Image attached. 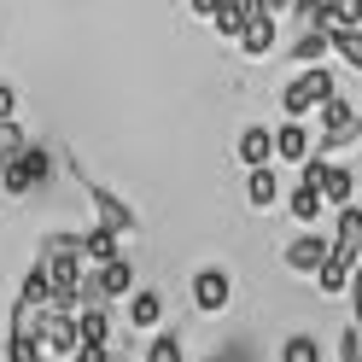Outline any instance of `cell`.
I'll return each instance as SVG.
<instances>
[{
	"mask_svg": "<svg viewBox=\"0 0 362 362\" xmlns=\"http://www.w3.org/2000/svg\"><path fill=\"white\" fill-rule=\"evenodd\" d=\"M351 275H356V263H345V257H327L322 269H315V286H322L327 298H339V292H351Z\"/></svg>",
	"mask_w": 362,
	"mask_h": 362,
	"instance_id": "e0dca14e",
	"label": "cell"
},
{
	"mask_svg": "<svg viewBox=\"0 0 362 362\" xmlns=\"http://www.w3.org/2000/svg\"><path fill=\"white\" fill-rule=\"evenodd\" d=\"M333 257H345V263H362V211L345 205L333 222Z\"/></svg>",
	"mask_w": 362,
	"mask_h": 362,
	"instance_id": "ba28073f",
	"label": "cell"
},
{
	"mask_svg": "<svg viewBox=\"0 0 362 362\" xmlns=\"http://www.w3.org/2000/svg\"><path fill=\"white\" fill-rule=\"evenodd\" d=\"M129 327H141V333H158V327H164V292L134 286V292H129Z\"/></svg>",
	"mask_w": 362,
	"mask_h": 362,
	"instance_id": "9c48e42d",
	"label": "cell"
},
{
	"mask_svg": "<svg viewBox=\"0 0 362 362\" xmlns=\"http://www.w3.org/2000/svg\"><path fill=\"white\" fill-rule=\"evenodd\" d=\"M315 123H322V134H315V152H339V146H351V141H362V117H356V105L351 100H327L322 111H315Z\"/></svg>",
	"mask_w": 362,
	"mask_h": 362,
	"instance_id": "7a4b0ae2",
	"label": "cell"
},
{
	"mask_svg": "<svg viewBox=\"0 0 362 362\" xmlns=\"http://www.w3.org/2000/svg\"><path fill=\"white\" fill-rule=\"evenodd\" d=\"M12 117H18V88L0 82V123H12Z\"/></svg>",
	"mask_w": 362,
	"mask_h": 362,
	"instance_id": "484cf974",
	"label": "cell"
},
{
	"mask_svg": "<svg viewBox=\"0 0 362 362\" xmlns=\"http://www.w3.org/2000/svg\"><path fill=\"white\" fill-rule=\"evenodd\" d=\"M41 351L47 356H76L82 351V333H76V310H47V322H41Z\"/></svg>",
	"mask_w": 362,
	"mask_h": 362,
	"instance_id": "52a82bcc",
	"label": "cell"
},
{
	"mask_svg": "<svg viewBox=\"0 0 362 362\" xmlns=\"http://www.w3.org/2000/svg\"><path fill=\"white\" fill-rule=\"evenodd\" d=\"M47 175H53V158L41 152V146H30L12 170H0V181H6V193H12V199H30V187H41Z\"/></svg>",
	"mask_w": 362,
	"mask_h": 362,
	"instance_id": "8992f818",
	"label": "cell"
},
{
	"mask_svg": "<svg viewBox=\"0 0 362 362\" xmlns=\"http://www.w3.org/2000/svg\"><path fill=\"white\" fill-rule=\"evenodd\" d=\"M333 94H339V88H333V76L322 71V64H304V71L281 88V111H286L292 123H304V117H315Z\"/></svg>",
	"mask_w": 362,
	"mask_h": 362,
	"instance_id": "6da1fadb",
	"label": "cell"
},
{
	"mask_svg": "<svg viewBox=\"0 0 362 362\" xmlns=\"http://www.w3.org/2000/svg\"><path fill=\"white\" fill-rule=\"evenodd\" d=\"M333 53V35L327 30H304L298 41H292V59H298V64H322Z\"/></svg>",
	"mask_w": 362,
	"mask_h": 362,
	"instance_id": "d6986e66",
	"label": "cell"
},
{
	"mask_svg": "<svg viewBox=\"0 0 362 362\" xmlns=\"http://www.w3.org/2000/svg\"><path fill=\"white\" fill-rule=\"evenodd\" d=\"M0 193H6V181H0Z\"/></svg>",
	"mask_w": 362,
	"mask_h": 362,
	"instance_id": "4dcf8cb0",
	"label": "cell"
},
{
	"mask_svg": "<svg viewBox=\"0 0 362 362\" xmlns=\"http://www.w3.org/2000/svg\"><path fill=\"white\" fill-rule=\"evenodd\" d=\"M322 187H310V181H298V187H292V199H286V216L298 222V228H315V216H322Z\"/></svg>",
	"mask_w": 362,
	"mask_h": 362,
	"instance_id": "9a60e30c",
	"label": "cell"
},
{
	"mask_svg": "<svg viewBox=\"0 0 362 362\" xmlns=\"http://www.w3.org/2000/svg\"><path fill=\"white\" fill-rule=\"evenodd\" d=\"M234 304V275L228 269H199L193 275V310L199 315H222Z\"/></svg>",
	"mask_w": 362,
	"mask_h": 362,
	"instance_id": "277c9868",
	"label": "cell"
},
{
	"mask_svg": "<svg viewBox=\"0 0 362 362\" xmlns=\"http://www.w3.org/2000/svg\"><path fill=\"white\" fill-rule=\"evenodd\" d=\"M275 199H281V181H275V170H269V164L245 175V205H252V211H269Z\"/></svg>",
	"mask_w": 362,
	"mask_h": 362,
	"instance_id": "2e32d148",
	"label": "cell"
},
{
	"mask_svg": "<svg viewBox=\"0 0 362 362\" xmlns=\"http://www.w3.org/2000/svg\"><path fill=\"white\" fill-rule=\"evenodd\" d=\"M263 12H292V0H263Z\"/></svg>",
	"mask_w": 362,
	"mask_h": 362,
	"instance_id": "f1b7e54d",
	"label": "cell"
},
{
	"mask_svg": "<svg viewBox=\"0 0 362 362\" xmlns=\"http://www.w3.org/2000/svg\"><path fill=\"white\" fill-rule=\"evenodd\" d=\"M322 199H327L333 211L356 205V170H351V164H327V175H322Z\"/></svg>",
	"mask_w": 362,
	"mask_h": 362,
	"instance_id": "4fadbf2b",
	"label": "cell"
},
{
	"mask_svg": "<svg viewBox=\"0 0 362 362\" xmlns=\"http://www.w3.org/2000/svg\"><path fill=\"white\" fill-rule=\"evenodd\" d=\"M240 164L245 170H263L269 158H275V129H263V123H252V129H240Z\"/></svg>",
	"mask_w": 362,
	"mask_h": 362,
	"instance_id": "30bf717a",
	"label": "cell"
},
{
	"mask_svg": "<svg viewBox=\"0 0 362 362\" xmlns=\"http://www.w3.org/2000/svg\"><path fill=\"white\" fill-rule=\"evenodd\" d=\"M333 6H339V0H292V12H298L304 30H322L327 18H333Z\"/></svg>",
	"mask_w": 362,
	"mask_h": 362,
	"instance_id": "603a6c76",
	"label": "cell"
},
{
	"mask_svg": "<svg viewBox=\"0 0 362 362\" xmlns=\"http://www.w3.org/2000/svg\"><path fill=\"white\" fill-rule=\"evenodd\" d=\"M100 286H105V298H129V292H134V263H129V257L105 263V269H100Z\"/></svg>",
	"mask_w": 362,
	"mask_h": 362,
	"instance_id": "ffe728a7",
	"label": "cell"
},
{
	"mask_svg": "<svg viewBox=\"0 0 362 362\" xmlns=\"http://www.w3.org/2000/svg\"><path fill=\"white\" fill-rule=\"evenodd\" d=\"M351 322L362 327V263H356V275H351Z\"/></svg>",
	"mask_w": 362,
	"mask_h": 362,
	"instance_id": "83f0119b",
	"label": "cell"
},
{
	"mask_svg": "<svg viewBox=\"0 0 362 362\" xmlns=\"http://www.w3.org/2000/svg\"><path fill=\"white\" fill-rule=\"evenodd\" d=\"M82 257L94 263V269H105V263H117V257H123V234H111V228H100V222H94V228L82 234Z\"/></svg>",
	"mask_w": 362,
	"mask_h": 362,
	"instance_id": "5bb4252c",
	"label": "cell"
},
{
	"mask_svg": "<svg viewBox=\"0 0 362 362\" xmlns=\"http://www.w3.org/2000/svg\"><path fill=\"white\" fill-rule=\"evenodd\" d=\"M76 333H82V345H111V315L105 310H76Z\"/></svg>",
	"mask_w": 362,
	"mask_h": 362,
	"instance_id": "44dd1931",
	"label": "cell"
},
{
	"mask_svg": "<svg viewBox=\"0 0 362 362\" xmlns=\"http://www.w3.org/2000/svg\"><path fill=\"white\" fill-rule=\"evenodd\" d=\"M211 362H216V356H211Z\"/></svg>",
	"mask_w": 362,
	"mask_h": 362,
	"instance_id": "1f68e13d",
	"label": "cell"
},
{
	"mask_svg": "<svg viewBox=\"0 0 362 362\" xmlns=\"http://www.w3.org/2000/svg\"><path fill=\"white\" fill-rule=\"evenodd\" d=\"M327 257H333V240H322L315 228H304V234H298V240H292L286 252H281L286 275H310V281H315V269H322Z\"/></svg>",
	"mask_w": 362,
	"mask_h": 362,
	"instance_id": "5b68a950",
	"label": "cell"
},
{
	"mask_svg": "<svg viewBox=\"0 0 362 362\" xmlns=\"http://www.w3.org/2000/svg\"><path fill=\"white\" fill-rule=\"evenodd\" d=\"M82 187H88V205H94V216H100V228H111V234H134V228H141V216H134L129 205H123V199L117 193H111V187H100V181H82Z\"/></svg>",
	"mask_w": 362,
	"mask_h": 362,
	"instance_id": "3957f363",
	"label": "cell"
},
{
	"mask_svg": "<svg viewBox=\"0 0 362 362\" xmlns=\"http://www.w3.org/2000/svg\"><path fill=\"white\" fill-rule=\"evenodd\" d=\"M281 362H322V345H315V333H292L281 345Z\"/></svg>",
	"mask_w": 362,
	"mask_h": 362,
	"instance_id": "7402d4cb",
	"label": "cell"
},
{
	"mask_svg": "<svg viewBox=\"0 0 362 362\" xmlns=\"http://www.w3.org/2000/svg\"><path fill=\"white\" fill-rule=\"evenodd\" d=\"M105 362H123V356H117V351H111V356H105Z\"/></svg>",
	"mask_w": 362,
	"mask_h": 362,
	"instance_id": "f546056e",
	"label": "cell"
},
{
	"mask_svg": "<svg viewBox=\"0 0 362 362\" xmlns=\"http://www.w3.org/2000/svg\"><path fill=\"white\" fill-rule=\"evenodd\" d=\"M333 53L362 76V30H333Z\"/></svg>",
	"mask_w": 362,
	"mask_h": 362,
	"instance_id": "cb8c5ba5",
	"label": "cell"
},
{
	"mask_svg": "<svg viewBox=\"0 0 362 362\" xmlns=\"http://www.w3.org/2000/svg\"><path fill=\"white\" fill-rule=\"evenodd\" d=\"M275 158H286V164H304V158H315V141H310V129L286 117V123L275 129Z\"/></svg>",
	"mask_w": 362,
	"mask_h": 362,
	"instance_id": "8fae6325",
	"label": "cell"
},
{
	"mask_svg": "<svg viewBox=\"0 0 362 362\" xmlns=\"http://www.w3.org/2000/svg\"><path fill=\"white\" fill-rule=\"evenodd\" d=\"M6 362H47L41 345H6Z\"/></svg>",
	"mask_w": 362,
	"mask_h": 362,
	"instance_id": "4316f807",
	"label": "cell"
},
{
	"mask_svg": "<svg viewBox=\"0 0 362 362\" xmlns=\"http://www.w3.org/2000/svg\"><path fill=\"white\" fill-rule=\"evenodd\" d=\"M146 362H187V351H181V339H175V333H152Z\"/></svg>",
	"mask_w": 362,
	"mask_h": 362,
	"instance_id": "d4e9b609",
	"label": "cell"
},
{
	"mask_svg": "<svg viewBox=\"0 0 362 362\" xmlns=\"http://www.w3.org/2000/svg\"><path fill=\"white\" fill-rule=\"evenodd\" d=\"M24 152H30V129L18 123V117H12V123H0V170H12Z\"/></svg>",
	"mask_w": 362,
	"mask_h": 362,
	"instance_id": "ac0fdd59",
	"label": "cell"
},
{
	"mask_svg": "<svg viewBox=\"0 0 362 362\" xmlns=\"http://www.w3.org/2000/svg\"><path fill=\"white\" fill-rule=\"evenodd\" d=\"M240 53L245 59H269V53H275V12H257L252 24L240 30Z\"/></svg>",
	"mask_w": 362,
	"mask_h": 362,
	"instance_id": "7c38bea8",
	"label": "cell"
}]
</instances>
